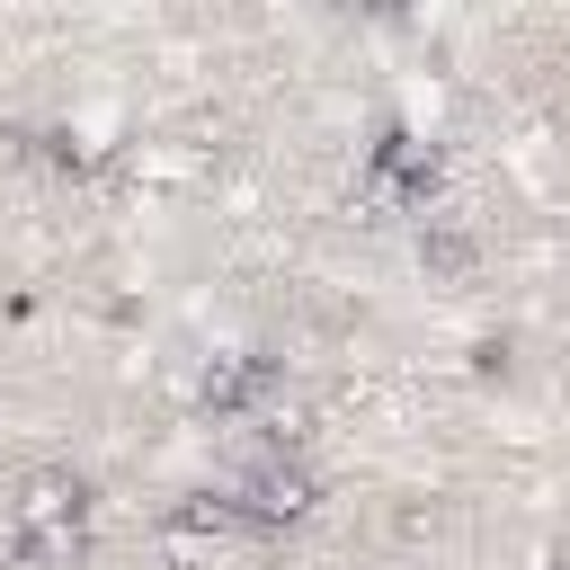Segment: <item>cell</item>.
Listing matches in <instances>:
<instances>
[{"mask_svg":"<svg viewBox=\"0 0 570 570\" xmlns=\"http://www.w3.org/2000/svg\"><path fill=\"white\" fill-rule=\"evenodd\" d=\"M80 543V481L71 472H27L18 481V552L27 561H71Z\"/></svg>","mask_w":570,"mask_h":570,"instance_id":"1","label":"cell"},{"mask_svg":"<svg viewBox=\"0 0 570 570\" xmlns=\"http://www.w3.org/2000/svg\"><path fill=\"white\" fill-rule=\"evenodd\" d=\"M240 490H249V508H258V517H294V508L312 499V481H303V463H285V454H267V463H258V472H249Z\"/></svg>","mask_w":570,"mask_h":570,"instance_id":"2","label":"cell"}]
</instances>
